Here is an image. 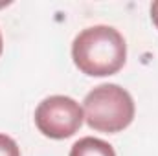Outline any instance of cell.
<instances>
[{
	"instance_id": "obj_5",
	"label": "cell",
	"mask_w": 158,
	"mask_h": 156,
	"mask_svg": "<svg viewBox=\"0 0 158 156\" xmlns=\"http://www.w3.org/2000/svg\"><path fill=\"white\" fill-rule=\"evenodd\" d=\"M0 156H20L17 142L7 134H0Z\"/></svg>"
},
{
	"instance_id": "obj_7",
	"label": "cell",
	"mask_w": 158,
	"mask_h": 156,
	"mask_svg": "<svg viewBox=\"0 0 158 156\" xmlns=\"http://www.w3.org/2000/svg\"><path fill=\"white\" fill-rule=\"evenodd\" d=\"M2 50H4V39H2V33H0V55H2Z\"/></svg>"
},
{
	"instance_id": "obj_1",
	"label": "cell",
	"mask_w": 158,
	"mask_h": 156,
	"mask_svg": "<svg viewBox=\"0 0 158 156\" xmlns=\"http://www.w3.org/2000/svg\"><path fill=\"white\" fill-rule=\"evenodd\" d=\"M72 59L77 70L90 77L114 76L125 66L127 42L116 28L98 24L79 31L72 42Z\"/></svg>"
},
{
	"instance_id": "obj_3",
	"label": "cell",
	"mask_w": 158,
	"mask_h": 156,
	"mask_svg": "<svg viewBox=\"0 0 158 156\" xmlns=\"http://www.w3.org/2000/svg\"><path fill=\"white\" fill-rule=\"evenodd\" d=\"M83 121V107L68 96H50L35 109V125L39 132L52 140H66L74 136Z\"/></svg>"
},
{
	"instance_id": "obj_2",
	"label": "cell",
	"mask_w": 158,
	"mask_h": 156,
	"mask_svg": "<svg viewBox=\"0 0 158 156\" xmlns=\"http://www.w3.org/2000/svg\"><path fill=\"white\" fill-rule=\"evenodd\" d=\"M85 121L92 130L116 134L127 129L134 119L132 96L114 83L94 86L83 99Z\"/></svg>"
},
{
	"instance_id": "obj_6",
	"label": "cell",
	"mask_w": 158,
	"mask_h": 156,
	"mask_svg": "<svg viewBox=\"0 0 158 156\" xmlns=\"http://www.w3.org/2000/svg\"><path fill=\"white\" fill-rule=\"evenodd\" d=\"M151 20H153V24L156 26V30H158V0L151 4Z\"/></svg>"
},
{
	"instance_id": "obj_4",
	"label": "cell",
	"mask_w": 158,
	"mask_h": 156,
	"mask_svg": "<svg viewBox=\"0 0 158 156\" xmlns=\"http://www.w3.org/2000/svg\"><path fill=\"white\" fill-rule=\"evenodd\" d=\"M68 156H116V151L112 149L110 143L99 138L85 136L72 145Z\"/></svg>"
}]
</instances>
